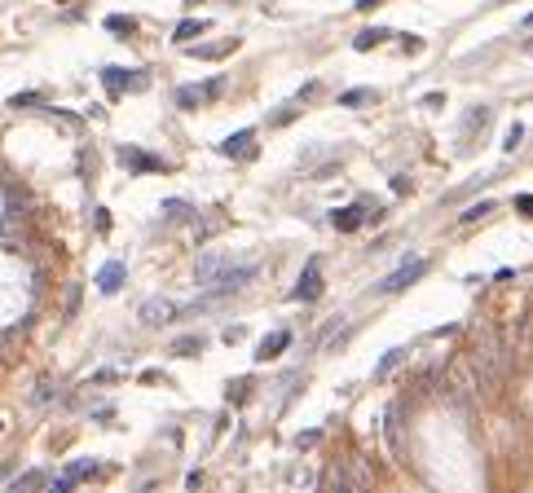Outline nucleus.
<instances>
[{
  "label": "nucleus",
  "instance_id": "obj_1",
  "mask_svg": "<svg viewBox=\"0 0 533 493\" xmlns=\"http://www.w3.org/2000/svg\"><path fill=\"white\" fill-rule=\"evenodd\" d=\"M476 370H480V383L494 392L498 383H503V374H507V348L503 343H485V348L476 353Z\"/></svg>",
  "mask_w": 533,
  "mask_h": 493
},
{
  "label": "nucleus",
  "instance_id": "obj_2",
  "mask_svg": "<svg viewBox=\"0 0 533 493\" xmlns=\"http://www.w3.org/2000/svg\"><path fill=\"white\" fill-rule=\"evenodd\" d=\"M225 93V79L216 75V79H207V84H186V88H176V106L181 110H198L203 102H212V97H221Z\"/></svg>",
  "mask_w": 533,
  "mask_h": 493
},
{
  "label": "nucleus",
  "instance_id": "obj_3",
  "mask_svg": "<svg viewBox=\"0 0 533 493\" xmlns=\"http://www.w3.org/2000/svg\"><path fill=\"white\" fill-rule=\"evenodd\" d=\"M423 273H428V260H423V256H419V260H406L397 273H388L384 282H379V291H384V295H397V291H406L414 277H423Z\"/></svg>",
  "mask_w": 533,
  "mask_h": 493
},
{
  "label": "nucleus",
  "instance_id": "obj_4",
  "mask_svg": "<svg viewBox=\"0 0 533 493\" xmlns=\"http://www.w3.org/2000/svg\"><path fill=\"white\" fill-rule=\"evenodd\" d=\"M225 265H229V256H225V251H216V246H212V251H203V256H198V265H194L198 287H216V277L225 273Z\"/></svg>",
  "mask_w": 533,
  "mask_h": 493
},
{
  "label": "nucleus",
  "instance_id": "obj_5",
  "mask_svg": "<svg viewBox=\"0 0 533 493\" xmlns=\"http://www.w3.org/2000/svg\"><path fill=\"white\" fill-rule=\"evenodd\" d=\"M102 79H106V88H110V93H124V88L141 93V88L150 84V75H141V71H132V75H128L124 67H106V71H102Z\"/></svg>",
  "mask_w": 533,
  "mask_h": 493
},
{
  "label": "nucleus",
  "instance_id": "obj_6",
  "mask_svg": "<svg viewBox=\"0 0 533 493\" xmlns=\"http://www.w3.org/2000/svg\"><path fill=\"white\" fill-rule=\"evenodd\" d=\"M384 436H388V449L397 463H406V436H402V405H388L384 414Z\"/></svg>",
  "mask_w": 533,
  "mask_h": 493
},
{
  "label": "nucleus",
  "instance_id": "obj_7",
  "mask_svg": "<svg viewBox=\"0 0 533 493\" xmlns=\"http://www.w3.org/2000/svg\"><path fill=\"white\" fill-rule=\"evenodd\" d=\"M295 300H318V295H322V265H318V260H309V265H304V273H300V282H295Z\"/></svg>",
  "mask_w": 533,
  "mask_h": 493
},
{
  "label": "nucleus",
  "instance_id": "obj_8",
  "mask_svg": "<svg viewBox=\"0 0 533 493\" xmlns=\"http://www.w3.org/2000/svg\"><path fill=\"white\" fill-rule=\"evenodd\" d=\"M256 273H260V265H238V269H229V265H225V273L216 277V295H229V291H243V287L252 282Z\"/></svg>",
  "mask_w": 533,
  "mask_h": 493
},
{
  "label": "nucleus",
  "instance_id": "obj_9",
  "mask_svg": "<svg viewBox=\"0 0 533 493\" xmlns=\"http://www.w3.org/2000/svg\"><path fill=\"white\" fill-rule=\"evenodd\" d=\"M322 485H326V489H366V485H371V475H366V471H344V467H330V471L322 475Z\"/></svg>",
  "mask_w": 533,
  "mask_h": 493
},
{
  "label": "nucleus",
  "instance_id": "obj_10",
  "mask_svg": "<svg viewBox=\"0 0 533 493\" xmlns=\"http://www.w3.org/2000/svg\"><path fill=\"white\" fill-rule=\"evenodd\" d=\"M221 155H229V159H252V155H256V133L247 128V133L225 137V141H221Z\"/></svg>",
  "mask_w": 533,
  "mask_h": 493
},
{
  "label": "nucleus",
  "instance_id": "obj_11",
  "mask_svg": "<svg viewBox=\"0 0 533 493\" xmlns=\"http://www.w3.org/2000/svg\"><path fill=\"white\" fill-rule=\"evenodd\" d=\"M172 313H176V304H172V300H159V295L141 304V322H146V326H163V322H172Z\"/></svg>",
  "mask_w": 533,
  "mask_h": 493
},
{
  "label": "nucleus",
  "instance_id": "obj_12",
  "mask_svg": "<svg viewBox=\"0 0 533 493\" xmlns=\"http://www.w3.org/2000/svg\"><path fill=\"white\" fill-rule=\"evenodd\" d=\"M124 265H120V260H110V265H102V273H97V291H106V295H115V291H120L124 287Z\"/></svg>",
  "mask_w": 533,
  "mask_h": 493
},
{
  "label": "nucleus",
  "instance_id": "obj_13",
  "mask_svg": "<svg viewBox=\"0 0 533 493\" xmlns=\"http://www.w3.org/2000/svg\"><path fill=\"white\" fill-rule=\"evenodd\" d=\"M120 163H128V168H137V172H159L163 163L155 155H141V150H128V145H120Z\"/></svg>",
  "mask_w": 533,
  "mask_h": 493
},
{
  "label": "nucleus",
  "instance_id": "obj_14",
  "mask_svg": "<svg viewBox=\"0 0 533 493\" xmlns=\"http://www.w3.org/2000/svg\"><path fill=\"white\" fill-rule=\"evenodd\" d=\"M287 343H291V335H287V331H274V335H264V339H260L256 357H260V361H269V357H278L282 348H287Z\"/></svg>",
  "mask_w": 533,
  "mask_h": 493
},
{
  "label": "nucleus",
  "instance_id": "obj_15",
  "mask_svg": "<svg viewBox=\"0 0 533 493\" xmlns=\"http://www.w3.org/2000/svg\"><path fill=\"white\" fill-rule=\"evenodd\" d=\"M330 221H335V229H357V225L366 221V207H361V203H357V207H344V211H335Z\"/></svg>",
  "mask_w": 533,
  "mask_h": 493
},
{
  "label": "nucleus",
  "instance_id": "obj_16",
  "mask_svg": "<svg viewBox=\"0 0 533 493\" xmlns=\"http://www.w3.org/2000/svg\"><path fill=\"white\" fill-rule=\"evenodd\" d=\"M384 36H392V31H384V27H366V31H357V36H353V48H361V53H366V48H375Z\"/></svg>",
  "mask_w": 533,
  "mask_h": 493
},
{
  "label": "nucleus",
  "instance_id": "obj_17",
  "mask_svg": "<svg viewBox=\"0 0 533 493\" xmlns=\"http://www.w3.org/2000/svg\"><path fill=\"white\" fill-rule=\"evenodd\" d=\"M406 357H410L406 348H392V353H384V361H379V366H375V379H388V374H392L397 366H402Z\"/></svg>",
  "mask_w": 533,
  "mask_h": 493
},
{
  "label": "nucleus",
  "instance_id": "obj_18",
  "mask_svg": "<svg viewBox=\"0 0 533 493\" xmlns=\"http://www.w3.org/2000/svg\"><path fill=\"white\" fill-rule=\"evenodd\" d=\"M172 353H176V357H198V353H203V335H181V339L172 343Z\"/></svg>",
  "mask_w": 533,
  "mask_h": 493
},
{
  "label": "nucleus",
  "instance_id": "obj_19",
  "mask_svg": "<svg viewBox=\"0 0 533 493\" xmlns=\"http://www.w3.org/2000/svg\"><path fill=\"white\" fill-rule=\"evenodd\" d=\"M203 31H207V22H194V18H190V22H181V27H176V36H172V40H176V44H190L194 36H203Z\"/></svg>",
  "mask_w": 533,
  "mask_h": 493
},
{
  "label": "nucleus",
  "instance_id": "obj_20",
  "mask_svg": "<svg viewBox=\"0 0 533 493\" xmlns=\"http://www.w3.org/2000/svg\"><path fill=\"white\" fill-rule=\"evenodd\" d=\"M44 485H49L44 471H27V475H18V480H13V493H23V489H44Z\"/></svg>",
  "mask_w": 533,
  "mask_h": 493
},
{
  "label": "nucleus",
  "instance_id": "obj_21",
  "mask_svg": "<svg viewBox=\"0 0 533 493\" xmlns=\"http://www.w3.org/2000/svg\"><path fill=\"white\" fill-rule=\"evenodd\" d=\"M366 102H375V88H348L340 97V106H366Z\"/></svg>",
  "mask_w": 533,
  "mask_h": 493
},
{
  "label": "nucleus",
  "instance_id": "obj_22",
  "mask_svg": "<svg viewBox=\"0 0 533 493\" xmlns=\"http://www.w3.org/2000/svg\"><path fill=\"white\" fill-rule=\"evenodd\" d=\"M494 211V203H472L468 211H463V225H472V221H480V216H489Z\"/></svg>",
  "mask_w": 533,
  "mask_h": 493
},
{
  "label": "nucleus",
  "instance_id": "obj_23",
  "mask_svg": "<svg viewBox=\"0 0 533 493\" xmlns=\"http://www.w3.org/2000/svg\"><path fill=\"white\" fill-rule=\"evenodd\" d=\"M106 27H110V31H128V36L137 31V22H132V18H124V13H110V18H106Z\"/></svg>",
  "mask_w": 533,
  "mask_h": 493
},
{
  "label": "nucleus",
  "instance_id": "obj_24",
  "mask_svg": "<svg viewBox=\"0 0 533 493\" xmlns=\"http://www.w3.org/2000/svg\"><path fill=\"white\" fill-rule=\"evenodd\" d=\"M229 48H234V40H225V44H203V48H198V58H225Z\"/></svg>",
  "mask_w": 533,
  "mask_h": 493
},
{
  "label": "nucleus",
  "instance_id": "obj_25",
  "mask_svg": "<svg viewBox=\"0 0 533 493\" xmlns=\"http://www.w3.org/2000/svg\"><path fill=\"white\" fill-rule=\"evenodd\" d=\"M89 471H93V463H71V467H66L62 475H66V480H71V485H75V480H84V475H89Z\"/></svg>",
  "mask_w": 533,
  "mask_h": 493
},
{
  "label": "nucleus",
  "instance_id": "obj_26",
  "mask_svg": "<svg viewBox=\"0 0 533 493\" xmlns=\"http://www.w3.org/2000/svg\"><path fill=\"white\" fill-rule=\"evenodd\" d=\"M485 124H489V110H485V106H480V110H472L468 119H463V128H485Z\"/></svg>",
  "mask_w": 533,
  "mask_h": 493
},
{
  "label": "nucleus",
  "instance_id": "obj_27",
  "mask_svg": "<svg viewBox=\"0 0 533 493\" xmlns=\"http://www.w3.org/2000/svg\"><path fill=\"white\" fill-rule=\"evenodd\" d=\"M40 102V93H18V97H9V106L13 110H23V106H36Z\"/></svg>",
  "mask_w": 533,
  "mask_h": 493
},
{
  "label": "nucleus",
  "instance_id": "obj_28",
  "mask_svg": "<svg viewBox=\"0 0 533 493\" xmlns=\"http://www.w3.org/2000/svg\"><path fill=\"white\" fill-rule=\"evenodd\" d=\"M186 211H190V207L181 203V199H172V203H163V216H172V221H176V216H186Z\"/></svg>",
  "mask_w": 533,
  "mask_h": 493
},
{
  "label": "nucleus",
  "instance_id": "obj_29",
  "mask_svg": "<svg viewBox=\"0 0 533 493\" xmlns=\"http://www.w3.org/2000/svg\"><path fill=\"white\" fill-rule=\"evenodd\" d=\"M520 137H525V128H520V124H515V128H511V133H507V141H503V145H507V150H515V145H520Z\"/></svg>",
  "mask_w": 533,
  "mask_h": 493
},
{
  "label": "nucleus",
  "instance_id": "obj_30",
  "mask_svg": "<svg viewBox=\"0 0 533 493\" xmlns=\"http://www.w3.org/2000/svg\"><path fill=\"white\" fill-rule=\"evenodd\" d=\"M515 207H520V211H529V216H533V194H520V199H515Z\"/></svg>",
  "mask_w": 533,
  "mask_h": 493
},
{
  "label": "nucleus",
  "instance_id": "obj_31",
  "mask_svg": "<svg viewBox=\"0 0 533 493\" xmlns=\"http://www.w3.org/2000/svg\"><path fill=\"white\" fill-rule=\"evenodd\" d=\"M13 335H18V331H5V335H0V357L9 353V343H13Z\"/></svg>",
  "mask_w": 533,
  "mask_h": 493
},
{
  "label": "nucleus",
  "instance_id": "obj_32",
  "mask_svg": "<svg viewBox=\"0 0 533 493\" xmlns=\"http://www.w3.org/2000/svg\"><path fill=\"white\" fill-rule=\"evenodd\" d=\"M375 5H384V0H357V9H375Z\"/></svg>",
  "mask_w": 533,
  "mask_h": 493
},
{
  "label": "nucleus",
  "instance_id": "obj_33",
  "mask_svg": "<svg viewBox=\"0 0 533 493\" xmlns=\"http://www.w3.org/2000/svg\"><path fill=\"white\" fill-rule=\"evenodd\" d=\"M525 27H529V31H533V13H529V18H525Z\"/></svg>",
  "mask_w": 533,
  "mask_h": 493
},
{
  "label": "nucleus",
  "instance_id": "obj_34",
  "mask_svg": "<svg viewBox=\"0 0 533 493\" xmlns=\"http://www.w3.org/2000/svg\"><path fill=\"white\" fill-rule=\"evenodd\" d=\"M494 5H503V0H494Z\"/></svg>",
  "mask_w": 533,
  "mask_h": 493
}]
</instances>
